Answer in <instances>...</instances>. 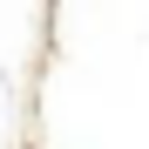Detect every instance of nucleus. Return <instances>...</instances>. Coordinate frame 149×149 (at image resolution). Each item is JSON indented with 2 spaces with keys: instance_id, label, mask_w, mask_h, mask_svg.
Listing matches in <instances>:
<instances>
[]
</instances>
